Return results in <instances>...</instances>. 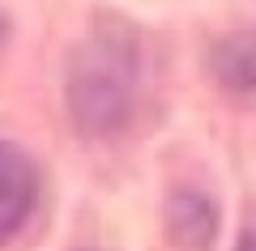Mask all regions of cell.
Wrapping results in <instances>:
<instances>
[{"mask_svg": "<svg viewBox=\"0 0 256 251\" xmlns=\"http://www.w3.org/2000/svg\"><path fill=\"white\" fill-rule=\"evenodd\" d=\"M137 90H141V55L137 38L120 21H102L86 34V43L68 60V81L64 98L73 115L77 132L107 141L120 136L137 111Z\"/></svg>", "mask_w": 256, "mask_h": 251, "instance_id": "obj_1", "label": "cell"}, {"mask_svg": "<svg viewBox=\"0 0 256 251\" xmlns=\"http://www.w3.org/2000/svg\"><path fill=\"white\" fill-rule=\"evenodd\" d=\"M214 85L230 98H256V30H230L205 55Z\"/></svg>", "mask_w": 256, "mask_h": 251, "instance_id": "obj_4", "label": "cell"}, {"mask_svg": "<svg viewBox=\"0 0 256 251\" xmlns=\"http://www.w3.org/2000/svg\"><path fill=\"white\" fill-rule=\"evenodd\" d=\"M166 239L180 251H210L218 234V205L205 188H171L162 205Z\"/></svg>", "mask_w": 256, "mask_h": 251, "instance_id": "obj_2", "label": "cell"}, {"mask_svg": "<svg viewBox=\"0 0 256 251\" xmlns=\"http://www.w3.org/2000/svg\"><path fill=\"white\" fill-rule=\"evenodd\" d=\"M235 251H256V222L244 226V234H239V247Z\"/></svg>", "mask_w": 256, "mask_h": 251, "instance_id": "obj_5", "label": "cell"}, {"mask_svg": "<svg viewBox=\"0 0 256 251\" xmlns=\"http://www.w3.org/2000/svg\"><path fill=\"white\" fill-rule=\"evenodd\" d=\"M34 200H38L34 162H30L18 145L0 141V243H9L13 234L26 226Z\"/></svg>", "mask_w": 256, "mask_h": 251, "instance_id": "obj_3", "label": "cell"}]
</instances>
